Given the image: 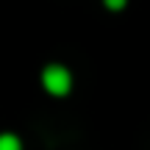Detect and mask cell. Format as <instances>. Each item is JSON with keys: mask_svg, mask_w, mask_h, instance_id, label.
Segmentation results:
<instances>
[{"mask_svg": "<svg viewBox=\"0 0 150 150\" xmlns=\"http://www.w3.org/2000/svg\"><path fill=\"white\" fill-rule=\"evenodd\" d=\"M42 83H45V89H47L50 95H67V92H70L72 78H70V72H67L64 67L53 64V67H47V70H45Z\"/></svg>", "mask_w": 150, "mask_h": 150, "instance_id": "1", "label": "cell"}, {"mask_svg": "<svg viewBox=\"0 0 150 150\" xmlns=\"http://www.w3.org/2000/svg\"><path fill=\"white\" fill-rule=\"evenodd\" d=\"M0 150H20V139L11 134H3L0 136Z\"/></svg>", "mask_w": 150, "mask_h": 150, "instance_id": "2", "label": "cell"}, {"mask_svg": "<svg viewBox=\"0 0 150 150\" xmlns=\"http://www.w3.org/2000/svg\"><path fill=\"white\" fill-rule=\"evenodd\" d=\"M106 6L111 11H117V8H122V6H125V0H106Z\"/></svg>", "mask_w": 150, "mask_h": 150, "instance_id": "3", "label": "cell"}]
</instances>
